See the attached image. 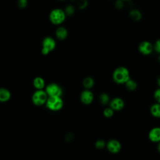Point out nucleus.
Segmentation results:
<instances>
[{"label":"nucleus","instance_id":"1","mask_svg":"<svg viewBox=\"0 0 160 160\" xmlns=\"http://www.w3.org/2000/svg\"><path fill=\"white\" fill-rule=\"evenodd\" d=\"M66 15L64 9L61 8H54L52 9L49 14L50 22L56 26H60L66 20Z\"/></svg>","mask_w":160,"mask_h":160},{"label":"nucleus","instance_id":"2","mask_svg":"<svg viewBox=\"0 0 160 160\" xmlns=\"http://www.w3.org/2000/svg\"><path fill=\"white\" fill-rule=\"evenodd\" d=\"M112 78L114 81L118 84L125 83L130 79L129 70L124 66L118 67L114 71Z\"/></svg>","mask_w":160,"mask_h":160},{"label":"nucleus","instance_id":"3","mask_svg":"<svg viewBox=\"0 0 160 160\" xmlns=\"http://www.w3.org/2000/svg\"><path fill=\"white\" fill-rule=\"evenodd\" d=\"M56 46V42L55 39L50 36L44 38L42 42L41 52L43 55H47L50 52L52 51Z\"/></svg>","mask_w":160,"mask_h":160},{"label":"nucleus","instance_id":"4","mask_svg":"<svg viewBox=\"0 0 160 160\" xmlns=\"http://www.w3.org/2000/svg\"><path fill=\"white\" fill-rule=\"evenodd\" d=\"M46 106L52 111H58L62 107L63 101L60 96H49L46 102Z\"/></svg>","mask_w":160,"mask_h":160},{"label":"nucleus","instance_id":"5","mask_svg":"<svg viewBox=\"0 0 160 160\" xmlns=\"http://www.w3.org/2000/svg\"><path fill=\"white\" fill-rule=\"evenodd\" d=\"M48 99V94L42 89H38L32 96V102L36 106H41L46 103Z\"/></svg>","mask_w":160,"mask_h":160},{"label":"nucleus","instance_id":"6","mask_svg":"<svg viewBox=\"0 0 160 160\" xmlns=\"http://www.w3.org/2000/svg\"><path fill=\"white\" fill-rule=\"evenodd\" d=\"M139 52L144 56H148L151 54L154 51L153 44L147 40L141 41L138 47Z\"/></svg>","mask_w":160,"mask_h":160},{"label":"nucleus","instance_id":"7","mask_svg":"<svg viewBox=\"0 0 160 160\" xmlns=\"http://www.w3.org/2000/svg\"><path fill=\"white\" fill-rule=\"evenodd\" d=\"M46 92L49 96H60L62 94V89L57 84L51 83L46 86Z\"/></svg>","mask_w":160,"mask_h":160},{"label":"nucleus","instance_id":"8","mask_svg":"<svg viewBox=\"0 0 160 160\" xmlns=\"http://www.w3.org/2000/svg\"><path fill=\"white\" fill-rule=\"evenodd\" d=\"M107 148L109 152L112 153L118 152L121 148L120 142L116 139H111L107 144Z\"/></svg>","mask_w":160,"mask_h":160},{"label":"nucleus","instance_id":"9","mask_svg":"<svg viewBox=\"0 0 160 160\" xmlns=\"http://www.w3.org/2000/svg\"><path fill=\"white\" fill-rule=\"evenodd\" d=\"M55 36L58 40L64 41L68 36V31L65 27L59 26L56 29Z\"/></svg>","mask_w":160,"mask_h":160},{"label":"nucleus","instance_id":"10","mask_svg":"<svg viewBox=\"0 0 160 160\" xmlns=\"http://www.w3.org/2000/svg\"><path fill=\"white\" fill-rule=\"evenodd\" d=\"M81 101L85 104H89L91 103L93 100V94L88 89L83 91L80 96Z\"/></svg>","mask_w":160,"mask_h":160},{"label":"nucleus","instance_id":"11","mask_svg":"<svg viewBox=\"0 0 160 160\" xmlns=\"http://www.w3.org/2000/svg\"><path fill=\"white\" fill-rule=\"evenodd\" d=\"M124 106L123 100L119 98H115L110 102V108L115 111L121 110Z\"/></svg>","mask_w":160,"mask_h":160},{"label":"nucleus","instance_id":"12","mask_svg":"<svg viewBox=\"0 0 160 160\" xmlns=\"http://www.w3.org/2000/svg\"><path fill=\"white\" fill-rule=\"evenodd\" d=\"M149 138L152 142L160 141V128H154L149 132Z\"/></svg>","mask_w":160,"mask_h":160},{"label":"nucleus","instance_id":"13","mask_svg":"<svg viewBox=\"0 0 160 160\" xmlns=\"http://www.w3.org/2000/svg\"><path fill=\"white\" fill-rule=\"evenodd\" d=\"M129 16L132 21L138 22L142 19V14L138 9H132L129 11Z\"/></svg>","mask_w":160,"mask_h":160},{"label":"nucleus","instance_id":"14","mask_svg":"<svg viewBox=\"0 0 160 160\" xmlns=\"http://www.w3.org/2000/svg\"><path fill=\"white\" fill-rule=\"evenodd\" d=\"M11 98V92L6 88H0V102H6Z\"/></svg>","mask_w":160,"mask_h":160},{"label":"nucleus","instance_id":"15","mask_svg":"<svg viewBox=\"0 0 160 160\" xmlns=\"http://www.w3.org/2000/svg\"><path fill=\"white\" fill-rule=\"evenodd\" d=\"M33 85L38 89H42L44 87L45 82L42 78L36 77L33 80Z\"/></svg>","mask_w":160,"mask_h":160},{"label":"nucleus","instance_id":"16","mask_svg":"<svg viewBox=\"0 0 160 160\" xmlns=\"http://www.w3.org/2000/svg\"><path fill=\"white\" fill-rule=\"evenodd\" d=\"M151 114L156 118H160V103L154 104L150 108Z\"/></svg>","mask_w":160,"mask_h":160},{"label":"nucleus","instance_id":"17","mask_svg":"<svg viewBox=\"0 0 160 160\" xmlns=\"http://www.w3.org/2000/svg\"><path fill=\"white\" fill-rule=\"evenodd\" d=\"M83 86L87 89L91 88L94 85V79L91 77H87L84 79L82 82Z\"/></svg>","mask_w":160,"mask_h":160},{"label":"nucleus","instance_id":"18","mask_svg":"<svg viewBox=\"0 0 160 160\" xmlns=\"http://www.w3.org/2000/svg\"><path fill=\"white\" fill-rule=\"evenodd\" d=\"M64 11L66 16H71L75 12V8L72 4H68L65 7Z\"/></svg>","mask_w":160,"mask_h":160},{"label":"nucleus","instance_id":"19","mask_svg":"<svg viewBox=\"0 0 160 160\" xmlns=\"http://www.w3.org/2000/svg\"><path fill=\"white\" fill-rule=\"evenodd\" d=\"M126 86L128 89L129 91H134L137 88V83L135 81L129 79L128 81H127L126 82Z\"/></svg>","mask_w":160,"mask_h":160},{"label":"nucleus","instance_id":"20","mask_svg":"<svg viewBox=\"0 0 160 160\" xmlns=\"http://www.w3.org/2000/svg\"><path fill=\"white\" fill-rule=\"evenodd\" d=\"M99 100H100V102H101V104L106 105L109 101V96L106 93H104V92L102 93L99 96Z\"/></svg>","mask_w":160,"mask_h":160},{"label":"nucleus","instance_id":"21","mask_svg":"<svg viewBox=\"0 0 160 160\" xmlns=\"http://www.w3.org/2000/svg\"><path fill=\"white\" fill-rule=\"evenodd\" d=\"M78 6L79 9H84L88 6V0H78Z\"/></svg>","mask_w":160,"mask_h":160},{"label":"nucleus","instance_id":"22","mask_svg":"<svg viewBox=\"0 0 160 160\" xmlns=\"http://www.w3.org/2000/svg\"><path fill=\"white\" fill-rule=\"evenodd\" d=\"M154 51L160 54V38H158L153 44Z\"/></svg>","mask_w":160,"mask_h":160},{"label":"nucleus","instance_id":"23","mask_svg":"<svg viewBox=\"0 0 160 160\" xmlns=\"http://www.w3.org/2000/svg\"><path fill=\"white\" fill-rule=\"evenodd\" d=\"M113 112H114V110L111 108H106L103 111L104 116L106 118H111L113 115Z\"/></svg>","mask_w":160,"mask_h":160},{"label":"nucleus","instance_id":"24","mask_svg":"<svg viewBox=\"0 0 160 160\" xmlns=\"http://www.w3.org/2000/svg\"><path fill=\"white\" fill-rule=\"evenodd\" d=\"M28 0H18L17 2L18 6L21 9H24L28 6Z\"/></svg>","mask_w":160,"mask_h":160},{"label":"nucleus","instance_id":"25","mask_svg":"<svg viewBox=\"0 0 160 160\" xmlns=\"http://www.w3.org/2000/svg\"><path fill=\"white\" fill-rule=\"evenodd\" d=\"M106 144H105V142L103 140H101V139H99V140H98L96 142H95V146L96 148L98 149H102L103 148H104Z\"/></svg>","mask_w":160,"mask_h":160},{"label":"nucleus","instance_id":"26","mask_svg":"<svg viewBox=\"0 0 160 160\" xmlns=\"http://www.w3.org/2000/svg\"><path fill=\"white\" fill-rule=\"evenodd\" d=\"M124 2L122 0H115L114 6L117 9H121L124 7Z\"/></svg>","mask_w":160,"mask_h":160},{"label":"nucleus","instance_id":"27","mask_svg":"<svg viewBox=\"0 0 160 160\" xmlns=\"http://www.w3.org/2000/svg\"><path fill=\"white\" fill-rule=\"evenodd\" d=\"M154 96L156 101L158 103H160V88H158L157 90H156L154 94Z\"/></svg>","mask_w":160,"mask_h":160},{"label":"nucleus","instance_id":"28","mask_svg":"<svg viewBox=\"0 0 160 160\" xmlns=\"http://www.w3.org/2000/svg\"><path fill=\"white\" fill-rule=\"evenodd\" d=\"M157 84H158V85L159 86V87L160 88V76L158 78V79H157Z\"/></svg>","mask_w":160,"mask_h":160},{"label":"nucleus","instance_id":"29","mask_svg":"<svg viewBox=\"0 0 160 160\" xmlns=\"http://www.w3.org/2000/svg\"><path fill=\"white\" fill-rule=\"evenodd\" d=\"M158 151L160 152V141L159 142V143H158Z\"/></svg>","mask_w":160,"mask_h":160},{"label":"nucleus","instance_id":"30","mask_svg":"<svg viewBox=\"0 0 160 160\" xmlns=\"http://www.w3.org/2000/svg\"><path fill=\"white\" fill-rule=\"evenodd\" d=\"M158 61H159V62H160V54H159V56L158 57Z\"/></svg>","mask_w":160,"mask_h":160},{"label":"nucleus","instance_id":"31","mask_svg":"<svg viewBox=\"0 0 160 160\" xmlns=\"http://www.w3.org/2000/svg\"><path fill=\"white\" fill-rule=\"evenodd\" d=\"M122 1H124V2H128V1H132V0H122Z\"/></svg>","mask_w":160,"mask_h":160},{"label":"nucleus","instance_id":"32","mask_svg":"<svg viewBox=\"0 0 160 160\" xmlns=\"http://www.w3.org/2000/svg\"><path fill=\"white\" fill-rule=\"evenodd\" d=\"M59 1H66V0H59Z\"/></svg>","mask_w":160,"mask_h":160},{"label":"nucleus","instance_id":"33","mask_svg":"<svg viewBox=\"0 0 160 160\" xmlns=\"http://www.w3.org/2000/svg\"><path fill=\"white\" fill-rule=\"evenodd\" d=\"M113 1H115V0H113Z\"/></svg>","mask_w":160,"mask_h":160}]
</instances>
